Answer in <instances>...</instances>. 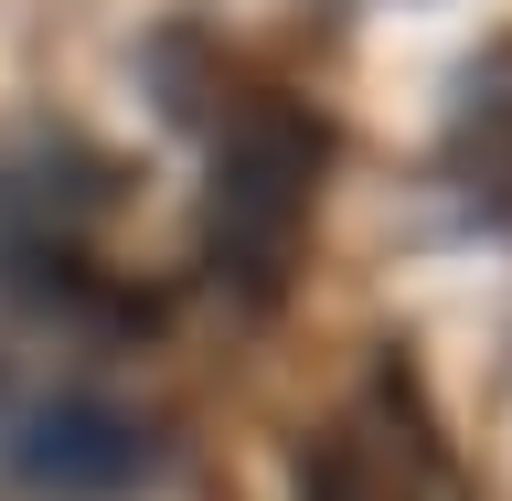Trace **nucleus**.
<instances>
[{
	"label": "nucleus",
	"mask_w": 512,
	"mask_h": 501,
	"mask_svg": "<svg viewBox=\"0 0 512 501\" xmlns=\"http://www.w3.org/2000/svg\"><path fill=\"white\" fill-rule=\"evenodd\" d=\"M331 171V128L288 86H235L214 107V171H203V256L235 299H278L310 246V203Z\"/></svg>",
	"instance_id": "obj_1"
},
{
	"label": "nucleus",
	"mask_w": 512,
	"mask_h": 501,
	"mask_svg": "<svg viewBox=\"0 0 512 501\" xmlns=\"http://www.w3.org/2000/svg\"><path fill=\"white\" fill-rule=\"evenodd\" d=\"M299 501H480L459 448H448L438 406L416 395V374L384 352L374 384L331 406V427L299 459Z\"/></svg>",
	"instance_id": "obj_2"
},
{
	"label": "nucleus",
	"mask_w": 512,
	"mask_h": 501,
	"mask_svg": "<svg viewBox=\"0 0 512 501\" xmlns=\"http://www.w3.org/2000/svg\"><path fill=\"white\" fill-rule=\"evenodd\" d=\"M438 182L459 192V214L512 235V32H491L459 86H448V118H438Z\"/></svg>",
	"instance_id": "obj_3"
}]
</instances>
